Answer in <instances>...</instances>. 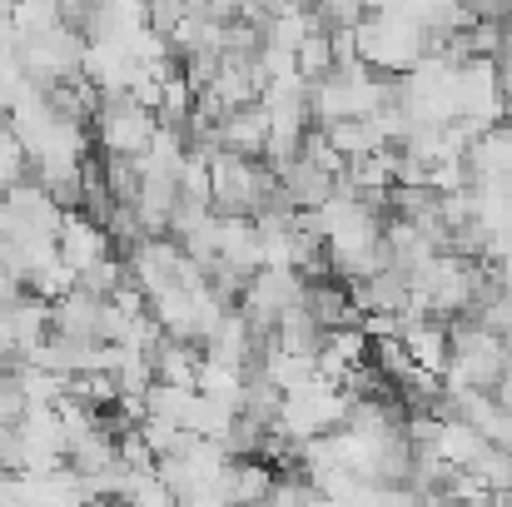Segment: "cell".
<instances>
[{
	"label": "cell",
	"instance_id": "6da1fadb",
	"mask_svg": "<svg viewBox=\"0 0 512 507\" xmlns=\"http://www.w3.org/2000/svg\"><path fill=\"white\" fill-rule=\"evenodd\" d=\"M353 50L358 65L388 80H403L418 60H423V30L408 15V5H388V10H368V20L353 30Z\"/></svg>",
	"mask_w": 512,
	"mask_h": 507
},
{
	"label": "cell",
	"instance_id": "7402d4cb",
	"mask_svg": "<svg viewBox=\"0 0 512 507\" xmlns=\"http://www.w3.org/2000/svg\"><path fill=\"white\" fill-rule=\"evenodd\" d=\"M483 448H488V438L473 433L468 423H443V433H438V463L443 468H468Z\"/></svg>",
	"mask_w": 512,
	"mask_h": 507
},
{
	"label": "cell",
	"instance_id": "30bf717a",
	"mask_svg": "<svg viewBox=\"0 0 512 507\" xmlns=\"http://www.w3.org/2000/svg\"><path fill=\"white\" fill-rule=\"evenodd\" d=\"M269 488H274V468L264 458H229L214 493L224 498V507H259Z\"/></svg>",
	"mask_w": 512,
	"mask_h": 507
},
{
	"label": "cell",
	"instance_id": "7c38bea8",
	"mask_svg": "<svg viewBox=\"0 0 512 507\" xmlns=\"http://www.w3.org/2000/svg\"><path fill=\"white\" fill-rule=\"evenodd\" d=\"M264 140H269V115H264V105H244V110L224 115V125H219V145H224V155L264 160Z\"/></svg>",
	"mask_w": 512,
	"mask_h": 507
},
{
	"label": "cell",
	"instance_id": "836d02e7",
	"mask_svg": "<svg viewBox=\"0 0 512 507\" xmlns=\"http://www.w3.org/2000/svg\"><path fill=\"white\" fill-rule=\"evenodd\" d=\"M493 279H498V289H503V294H512V249L493 264Z\"/></svg>",
	"mask_w": 512,
	"mask_h": 507
},
{
	"label": "cell",
	"instance_id": "d6a6232c",
	"mask_svg": "<svg viewBox=\"0 0 512 507\" xmlns=\"http://www.w3.org/2000/svg\"><path fill=\"white\" fill-rule=\"evenodd\" d=\"M488 398L498 403V413H503V418H512V373H503V383H498Z\"/></svg>",
	"mask_w": 512,
	"mask_h": 507
},
{
	"label": "cell",
	"instance_id": "5b68a950",
	"mask_svg": "<svg viewBox=\"0 0 512 507\" xmlns=\"http://www.w3.org/2000/svg\"><path fill=\"white\" fill-rule=\"evenodd\" d=\"M120 259H125V284H135L145 299H155V294L174 289V269H179L184 249H179L174 239H140V244L125 249Z\"/></svg>",
	"mask_w": 512,
	"mask_h": 507
},
{
	"label": "cell",
	"instance_id": "52a82bcc",
	"mask_svg": "<svg viewBox=\"0 0 512 507\" xmlns=\"http://www.w3.org/2000/svg\"><path fill=\"white\" fill-rule=\"evenodd\" d=\"M55 254H60V264H70V269L80 274V269H90V264L110 259V254H115V244H110V239H105V229H95L85 214H65V219H60V229H55Z\"/></svg>",
	"mask_w": 512,
	"mask_h": 507
},
{
	"label": "cell",
	"instance_id": "9a60e30c",
	"mask_svg": "<svg viewBox=\"0 0 512 507\" xmlns=\"http://www.w3.org/2000/svg\"><path fill=\"white\" fill-rule=\"evenodd\" d=\"M199 348L194 343H179V338H165L155 353H150V368H155V383L165 388H189L194 393V373H199Z\"/></svg>",
	"mask_w": 512,
	"mask_h": 507
},
{
	"label": "cell",
	"instance_id": "484cf974",
	"mask_svg": "<svg viewBox=\"0 0 512 507\" xmlns=\"http://www.w3.org/2000/svg\"><path fill=\"white\" fill-rule=\"evenodd\" d=\"M314 483L304 478V473H274V488L264 493V503L259 507H314Z\"/></svg>",
	"mask_w": 512,
	"mask_h": 507
},
{
	"label": "cell",
	"instance_id": "9c48e42d",
	"mask_svg": "<svg viewBox=\"0 0 512 507\" xmlns=\"http://www.w3.org/2000/svg\"><path fill=\"white\" fill-rule=\"evenodd\" d=\"M343 289H348V299L363 319L368 314H393L398 319L408 309V274H398V269H378L363 284H343Z\"/></svg>",
	"mask_w": 512,
	"mask_h": 507
},
{
	"label": "cell",
	"instance_id": "3957f363",
	"mask_svg": "<svg viewBox=\"0 0 512 507\" xmlns=\"http://www.w3.org/2000/svg\"><path fill=\"white\" fill-rule=\"evenodd\" d=\"M274 169L264 160H239V155H214L209 160V209L224 219H254V209L274 194Z\"/></svg>",
	"mask_w": 512,
	"mask_h": 507
},
{
	"label": "cell",
	"instance_id": "4316f807",
	"mask_svg": "<svg viewBox=\"0 0 512 507\" xmlns=\"http://www.w3.org/2000/svg\"><path fill=\"white\" fill-rule=\"evenodd\" d=\"M25 289H30L35 299H45V304H60L65 294H75V269L55 259V264H45V269H40V274H35Z\"/></svg>",
	"mask_w": 512,
	"mask_h": 507
},
{
	"label": "cell",
	"instance_id": "5bb4252c",
	"mask_svg": "<svg viewBox=\"0 0 512 507\" xmlns=\"http://www.w3.org/2000/svg\"><path fill=\"white\" fill-rule=\"evenodd\" d=\"M324 338H329V334L314 324V314H304V304H294L289 314H279L269 348H279V353H294V358H319Z\"/></svg>",
	"mask_w": 512,
	"mask_h": 507
},
{
	"label": "cell",
	"instance_id": "277c9868",
	"mask_svg": "<svg viewBox=\"0 0 512 507\" xmlns=\"http://www.w3.org/2000/svg\"><path fill=\"white\" fill-rule=\"evenodd\" d=\"M155 130H160V120H155L150 110H140L130 95L100 100V110H95V120H90V140L100 145L105 160H140V155L150 150Z\"/></svg>",
	"mask_w": 512,
	"mask_h": 507
},
{
	"label": "cell",
	"instance_id": "83f0119b",
	"mask_svg": "<svg viewBox=\"0 0 512 507\" xmlns=\"http://www.w3.org/2000/svg\"><path fill=\"white\" fill-rule=\"evenodd\" d=\"M324 353L339 368H363L368 363V338H363V329H334V334L324 338Z\"/></svg>",
	"mask_w": 512,
	"mask_h": 507
},
{
	"label": "cell",
	"instance_id": "7a4b0ae2",
	"mask_svg": "<svg viewBox=\"0 0 512 507\" xmlns=\"http://www.w3.org/2000/svg\"><path fill=\"white\" fill-rule=\"evenodd\" d=\"M508 373V343L498 334H488L473 319H453L448 324V373L443 388L458 393H493Z\"/></svg>",
	"mask_w": 512,
	"mask_h": 507
},
{
	"label": "cell",
	"instance_id": "d6986e66",
	"mask_svg": "<svg viewBox=\"0 0 512 507\" xmlns=\"http://www.w3.org/2000/svg\"><path fill=\"white\" fill-rule=\"evenodd\" d=\"M324 135H329V145L339 150L343 165H348V160H363V155H378V150H388L373 120H339V125H329Z\"/></svg>",
	"mask_w": 512,
	"mask_h": 507
},
{
	"label": "cell",
	"instance_id": "e0dca14e",
	"mask_svg": "<svg viewBox=\"0 0 512 507\" xmlns=\"http://www.w3.org/2000/svg\"><path fill=\"white\" fill-rule=\"evenodd\" d=\"M150 319L160 324L165 338H179V343H194V294L184 289H165L150 299Z\"/></svg>",
	"mask_w": 512,
	"mask_h": 507
},
{
	"label": "cell",
	"instance_id": "e575fe53",
	"mask_svg": "<svg viewBox=\"0 0 512 507\" xmlns=\"http://www.w3.org/2000/svg\"><path fill=\"white\" fill-rule=\"evenodd\" d=\"M10 368H15V358H10V353H0V378H10Z\"/></svg>",
	"mask_w": 512,
	"mask_h": 507
},
{
	"label": "cell",
	"instance_id": "d590c367",
	"mask_svg": "<svg viewBox=\"0 0 512 507\" xmlns=\"http://www.w3.org/2000/svg\"><path fill=\"white\" fill-rule=\"evenodd\" d=\"M90 507H125L120 498H105V503H90Z\"/></svg>",
	"mask_w": 512,
	"mask_h": 507
},
{
	"label": "cell",
	"instance_id": "8992f818",
	"mask_svg": "<svg viewBox=\"0 0 512 507\" xmlns=\"http://www.w3.org/2000/svg\"><path fill=\"white\" fill-rule=\"evenodd\" d=\"M130 75H135V60L125 55L120 40H85L80 80H90L105 100H110V95H125V90H130Z\"/></svg>",
	"mask_w": 512,
	"mask_h": 507
},
{
	"label": "cell",
	"instance_id": "8fae6325",
	"mask_svg": "<svg viewBox=\"0 0 512 507\" xmlns=\"http://www.w3.org/2000/svg\"><path fill=\"white\" fill-rule=\"evenodd\" d=\"M304 314H314V324L324 329V334H334V329H358L363 324V314L353 309V299H348V289H343L339 279H319V284H304Z\"/></svg>",
	"mask_w": 512,
	"mask_h": 507
},
{
	"label": "cell",
	"instance_id": "cb8c5ba5",
	"mask_svg": "<svg viewBox=\"0 0 512 507\" xmlns=\"http://www.w3.org/2000/svg\"><path fill=\"white\" fill-rule=\"evenodd\" d=\"M120 284H125V259H120V254H110V259H100V264H90V269L75 274V289L90 294V299H100V304H105Z\"/></svg>",
	"mask_w": 512,
	"mask_h": 507
},
{
	"label": "cell",
	"instance_id": "ac0fdd59",
	"mask_svg": "<svg viewBox=\"0 0 512 507\" xmlns=\"http://www.w3.org/2000/svg\"><path fill=\"white\" fill-rule=\"evenodd\" d=\"M343 174H348V184L358 189V199H363V194H388V189L398 184V155H393V150H378V155L348 160Z\"/></svg>",
	"mask_w": 512,
	"mask_h": 507
},
{
	"label": "cell",
	"instance_id": "ba28073f",
	"mask_svg": "<svg viewBox=\"0 0 512 507\" xmlns=\"http://www.w3.org/2000/svg\"><path fill=\"white\" fill-rule=\"evenodd\" d=\"M209 95L234 115L244 105H259L264 95V75H259V60H244V55H219V75L209 85Z\"/></svg>",
	"mask_w": 512,
	"mask_h": 507
},
{
	"label": "cell",
	"instance_id": "4dcf8cb0",
	"mask_svg": "<svg viewBox=\"0 0 512 507\" xmlns=\"http://www.w3.org/2000/svg\"><path fill=\"white\" fill-rule=\"evenodd\" d=\"M179 20H184V0H155V5H145V25L155 35H165V40L179 30Z\"/></svg>",
	"mask_w": 512,
	"mask_h": 507
},
{
	"label": "cell",
	"instance_id": "603a6c76",
	"mask_svg": "<svg viewBox=\"0 0 512 507\" xmlns=\"http://www.w3.org/2000/svg\"><path fill=\"white\" fill-rule=\"evenodd\" d=\"M468 473H473V483H478L483 493H512V453L498 448V443H488V448L468 463Z\"/></svg>",
	"mask_w": 512,
	"mask_h": 507
},
{
	"label": "cell",
	"instance_id": "f546056e",
	"mask_svg": "<svg viewBox=\"0 0 512 507\" xmlns=\"http://www.w3.org/2000/svg\"><path fill=\"white\" fill-rule=\"evenodd\" d=\"M299 160H309V165L324 169V174H339V169H343L339 150L329 145V135H324L319 125H309V130H304V150H299Z\"/></svg>",
	"mask_w": 512,
	"mask_h": 507
},
{
	"label": "cell",
	"instance_id": "ffe728a7",
	"mask_svg": "<svg viewBox=\"0 0 512 507\" xmlns=\"http://www.w3.org/2000/svg\"><path fill=\"white\" fill-rule=\"evenodd\" d=\"M294 75H299L304 85H319V80L334 75V35H329V30L304 35V45L294 50Z\"/></svg>",
	"mask_w": 512,
	"mask_h": 507
},
{
	"label": "cell",
	"instance_id": "f1b7e54d",
	"mask_svg": "<svg viewBox=\"0 0 512 507\" xmlns=\"http://www.w3.org/2000/svg\"><path fill=\"white\" fill-rule=\"evenodd\" d=\"M20 179H30V155H25V145L10 135V125L0 120V189H10V184H20Z\"/></svg>",
	"mask_w": 512,
	"mask_h": 507
},
{
	"label": "cell",
	"instance_id": "1f68e13d",
	"mask_svg": "<svg viewBox=\"0 0 512 507\" xmlns=\"http://www.w3.org/2000/svg\"><path fill=\"white\" fill-rule=\"evenodd\" d=\"M20 294H25V279H20L15 269H5V264H0V304H15Z\"/></svg>",
	"mask_w": 512,
	"mask_h": 507
},
{
	"label": "cell",
	"instance_id": "4fadbf2b",
	"mask_svg": "<svg viewBox=\"0 0 512 507\" xmlns=\"http://www.w3.org/2000/svg\"><path fill=\"white\" fill-rule=\"evenodd\" d=\"M95 324H100V299L90 294H65L60 304H50V334L70 338V343H95Z\"/></svg>",
	"mask_w": 512,
	"mask_h": 507
},
{
	"label": "cell",
	"instance_id": "d4e9b609",
	"mask_svg": "<svg viewBox=\"0 0 512 507\" xmlns=\"http://www.w3.org/2000/svg\"><path fill=\"white\" fill-rule=\"evenodd\" d=\"M100 179H105V189H110L115 204H135L140 199V184H145L140 160H100Z\"/></svg>",
	"mask_w": 512,
	"mask_h": 507
},
{
	"label": "cell",
	"instance_id": "44dd1931",
	"mask_svg": "<svg viewBox=\"0 0 512 507\" xmlns=\"http://www.w3.org/2000/svg\"><path fill=\"white\" fill-rule=\"evenodd\" d=\"M239 388H244V373L239 368L214 363V358H199V373H194V393L199 398H214V403H234L239 408Z\"/></svg>",
	"mask_w": 512,
	"mask_h": 507
},
{
	"label": "cell",
	"instance_id": "2e32d148",
	"mask_svg": "<svg viewBox=\"0 0 512 507\" xmlns=\"http://www.w3.org/2000/svg\"><path fill=\"white\" fill-rule=\"evenodd\" d=\"M10 329H15V358H25L35 343L50 338V304L25 289V294L10 304Z\"/></svg>",
	"mask_w": 512,
	"mask_h": 507
}]
</instances>
